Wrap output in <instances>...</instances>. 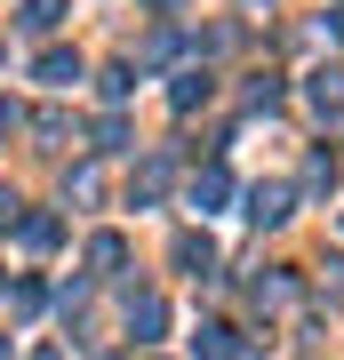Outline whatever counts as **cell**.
<instances>
[{
	"instance_id": "3957f363",
	"label": "cell",
	"mask_w": 344,
	"mask_h": 360,
	"mask_svg": "<svg viewBox=\"0 0 344 360\" xmlns=\"http://www.w3.org/2000/svg\"><path fill=\"white\" fill-rule=\"evenodd\" d=\"M40 80H49V89H72V80H80V56L72 49H49V56H40Z\"/></svg>"
},
{
	"instance_id": "52a82bcc",
	"label": "cell",
	"mask_w": 344,
	"mask_h": 360,
	"mask_svg": "<svg viewBox=\"0 0 344 360\" xmlns=\"http://www.w3.org/2000/svg\"><path fill=\"white\" fill-rule=\"evenodd\" d=\"M56 16H64V0H25V32H49Z\"/></svg>"
},
{
	"instance_id": "277c9868",
	"label": "cell",
	"mask_w": 344,
	"mask_h": 360,
	"mask_svg": "<svg viewBox=\"0 0 344 360\" xmlns=\"http://www.w3.org/2000/svg\"><path fill=\"white\" fill-rule=\"evenodd\" d=\"M320 112H344V72H312V89H305Z\"/></svg>"
},
{
	"instance_id": "8fae6325",
	"label": "cell",
	"mask_w": 344,
	"mask_h": 360,
	"mask_svg": "<svg viewBox=\"0 0 344 360\" xmlns=\"http://www.w3.org/2000/svg\"><path fill=\"white\" fill-rule=\"evenodd\" d=\"M160 184H168V160H144V168H136V200H153Z\"/></svg>"
},
{
	"instance_id": "6da1fadb",
	"label": "cell",
	"mask_w": 344,
	"mask_h": 360,
	"mask_svg": "<svg viewBox=\"0 0 344 360\" xmlns=\"http://www.w3.org/2000/svg\"><path fill=\"white\" fill-rule=\"evenodd\" d=\"M288 217V184H256L248 193V224H281Z\"/></svg>"
},
{
	"instance_id": "30bf717a",
	"label": "cell",
	"mask_w": 344,
	"mask_h": 360,
	"mask_svg": "<svg viewBox=\"0 0 344 360\" xmlns=\"http://www.w3.org/2000/svg\"><path fill=\"white\" fill-rule=\"evenodd\" d=\"M224 193H232V184H224V168H208V176L192 184V208H208V200H224Z\"/></svg>"
},
{
	"instance_id": "4fadbf2b",
	"label": "cell",
	"mask_w": 344,
	"mask_h": 360,
	"mask_svg": "<svg viewBox=\"0 0 344 360\" xmlns=\"http://www.w3.org/2000/svg\"><path fill=\"white\" fill-rule=\"evenodd\" d=\"M0 360H8V345H0Z\"/></svg>"
},
{
	"instance_id": "9c48e42d",
	"label": "cell",
	"mask_w": 344,
	"mask_h": 360,
	"mask_svg": "<svg viewBox=\"0 0 344 360\" xmlns=\"http://www.w3.org/2000/svg\"><path fill=\"white\" fill-rule=\"evenodd\" d=\"M208 257H217V248H208V232H200V240H192V232H184V240H177V264H184V272H192V264L208 272Z\"/></svg>"
},
{
	"instance_id": "7a4b0ae2",
	"label": "cell",
	"mask_w": 344,
	"mask_h": 360,
	"mask_svg": "<svg viewBox=\"0 0 344 360\" xmlns=\"http://www.w3.org/2000/svg\"><path fill=\"white\" fill-rule=\"evenodd\" d=\"M128 328H136V345H153V336L168 328V304H160V296H136V312H128Z\"/></svg>"
},
{
	"instance_id": "8992f818",
	"label": "cell",
	"mask_w": 344,
	"mask_h": 360,
	"mask_svg": "<svg viewBox=\"0 0 344 360\" xmlns=\"http://www.w3.org/2000/svg\"><path fill=\"white\" fill-rule=\"evenodd\" d=\"M16 232H25V248H56V232H64V224H56V217H25Z\"/></svg>"
},
{
	"instance_id": "ba28073f",
	"label": "cell",
	"mask_w": 344,
	"mask_h": 360,
	"mask_svg": "<svg viewBox=\"0 0 344 360\" xmlns=\"http://www.w3.org/2000/svg\"><path fill=\"white\" fill-rule=\"evenodd\" d=\"M120 257H128V248H120V240H113V232H96V240H89V264H96V272H113V264H120Z\"/></svg>"
},
{
	"instance_id": "5b68a950",
	"label": "cell",
	"mask_w": 344,
	"mask_h": 360,
	"mask_svg": "<svg viewBox=\"0 0 344 360\" xmlns=\"http://www.w3.org/2000/svg\"><path fill=\"white\" fill-rule=\"evenodd\" d=\"M192 352H200V360H232V328H224V321H208L200 336H192Z\"/></svg>"
},
{
	"instance_id": "7c38bea8",
	"label": "cell",
	"mask_w": 344,
	"mask_h": 360,
	"mask_svg": "<svg viewBox=\"0 0 344 360\" xmlns=\"http://www.w3.org/2000/svg\"><path fill=\"white\" fill-rule=\"evenodd\" d=\"M329 25H336V32H344V8H336V16H329Z\"/></svg>"
}]
</instances>
